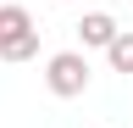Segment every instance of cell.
Returning a JSON list of instances; mask_svg holds the SVG:
<instances>
[{"label":"cell","instance_id":"6da1fadb","mask_svg":"<svg viewBox=\"0 0 133 128\" xmlns=\"http://www.w3.org/2000/svg\"><path fill=\"white\" fill-rule=\"evenodd\" d=\"M39 56V28L28 6H0V61H33Z\"/></svg>","mask_w":133,"mask_h":128},{"label":"cell","instance_id":"277c9868","mask_svg":"<svg viewBox=\"0 0 133 128\" xmlns=\"http://www.w3.org/2000/svg\"><path fill=\"white\" fill-rule=\"evenodd\" d=\"M105 61H111V72L133 78V34H122V28H116V34H111V45H105Z\"/></svg>","mask_w":133,"mask_h":128},{"label":"cell","instance_id":"3957f363","mask_svg":"<svg viewBox=\"0 0 133 128\" xmlns=\"http://www.w3.org/2000/svg\"><path fill=\"white\" fill-rule=\"evenodd\" d=\"M111 34H116V17H111V11H83L78 39L89 45V50H105V45H111Z\"/></svg>","mask_w":133,"mask_h":128},{"label":"cell","instance_id":"7a4b0ae2","mask_svg":"<svg viewBox=\"0 0 133 128\" xmlns=\"http://www.w3.org/2000/svg\"><path fill=\"white\" fill-rule=\"evenodd\" d=\"M44 84H50V95H61V100H78V95L89 89V56L83 50H56L44 61Z\"/></svg>","mask_w":133,"mask_h":128}]
</instances>
